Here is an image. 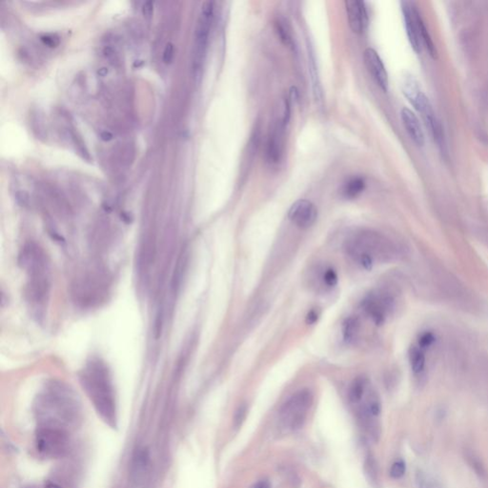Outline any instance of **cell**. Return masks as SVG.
Instances as JSON below:
<instances>
[{
  "instance_id": "cell-9",
  "label": "cell",
  "mask_w": 488,
  "mask_h": 488,
  "mask_svg": "<svg viewBox=\"0 0 488 488\" xmlns=\"http://www.w3.org/2000/svg\"><path fill=\"white\" fill-rule=\"evenodd\" d=\"M363 60L376 83L383 92H387L389 86L388 74L379 54L374 49L367 48L363 53Z\"/></svg>"
},
{
  "instance_id": "cell-27",
  "label": "cell",
  "mask_w": 488,
  "mask_h": 488,
  "mask_svg": "<svg viewBox=\"0 0 488 488\" xmlns=\"http://www.w3.org/2000/svg\"><path fill=\"white\" fill-rule=\"evenodd\" d=\"M246 413H247V407H246V405H240L237 408V410L234 413V427L238 428L240 425H242V423L244 422V420L246 418Z\"/></svg>"
},
{
  "instance_id": "cell-22",
  "label": "cell",
  "mask_w": 488,
  "mask_h": 488,
  "mask_svg": "<svg viewBox=\"0 0 488 488\" xmlns=\"http://www.w3.org/2000/svg\"><path fill=\"white\" fill-rule=\"evenodd\" d=\"M409 361L411 369L415 374H420L424 371L425 366V357L423 351L419 348L412 347L409 353Z\"/></svg>"
},
{
  "instance_id": "cell-2",
  "label": "cell",
  "mask_w": 488,
  "mask_h": 488,
  "mask_svg": "<svg viewBox=\"0 0 488 488\" xmlns=\"http://www.w3.org/2000/svg\"><path fill=\"white\" fill-rule=\"evenodd\" d=\"M79 380L100 416L106 422H115L116 398L111 373L106 363L99 358H92L81 369Z\"/></svg>"
},
{
  "instance_id": "cell-18",
  "label": "cell",
  "mask_w": 488,
  "mask_h": 488,
  "mask_svg": "<svg viewBox=\"0 0 488 488\" xmlns=\"http://www.w3.org/2000/svg\"><path fill=\"white\" fill-rule=\"evenodd\" d=\"M365 180L361 176H354L349 178L342 186L341 194L345 198L352 199L360 195L365 189Z\"/></svg>"
},
{
  "instance_id": "cell-3",
  "label": "cell",
  "mask_w": 488,
  "mask_h": 488,
  "mask_svg": "<svg viewBox=\"0 0 488 488\" xmlns=\"http://www.w3.org/2000/svg\"><path fill=\"white\" fill-rule=\"evenodd\" d=\"M39 414L45 417L44 425H59L77 417L78 401L75 393L62 382L49 383L37 403Z\"/></svg>"
},
{
  "instance_id": "cell-17",
  "label": "cell",
  "mask_w": 488,
  "mask_h": 488,
  "mask_svg": "<svg viewBox=\"0 0 488 488\" xmlns=\"http://www.w3.org/2000/svg\"><path fill=\"white\" fill-rule=\"evenodd\" d=\"M149 465V453L145 448L138 449L132 462V474L136 481L142 479L147 472Z\"/></svg>"
},
{
  "instance_id": "cell-30",
  "label": "cell",
  "mask_w": 488,
  "mask_h": 488,
  "mask_svg": "<svg viewBox=\"0 0 488 488\" xmlns=\"http://www.w3.org/2000/svg\"><path fill=\"white\" fill-rule=\"evenodd\" d=\"M41 40L42 42L51 47V48H55V47H58L59 44V39L57 37V36H52V35H47V36H43L41 37Z\"/></svg>"
},
{
  "instance_id": "cell-7",
  "label": "cell",
  "mask_w": 488,
  "mask_h": 488,
  "mask_svg": "<svg viewBox=\"0 0 488 488\" xmlns=\"http://www.w3.org/2000/svg\"><path fill=\"white\" fill-rule=\"evenodd\" d=\"M312 402L313 396L309 390L298 391L281 407V420L293 430L301 427Z\"/></svg>"
},
{
  "instance_id": "cell-1",
  "label": "cell",
  "mask_w": 488,
  "mask_h": 488,
  "mask_svg": "<svg viewBox=\"0 0 488 488\" xmlns=\"http://www.w3.org/2000/svg\"><path fill=\"white\" fill-rule=\"evenodd\" d=\"M19 261L27 275L24 291L26 301L35 317L42 318L52 286L49 258L39 245L28 242L22 247Z\"/></svg>"
},
{
  "instance_id": "cell-5",
  "label": "cell",
  "mask_w": 488,
  "mask_h": 488,
  "mask_svg": "<svg viewBox=\"0 0 488 488\" xmlns=\"http://www.w3.org/2000/svg\"><path fill=\"white\" fill-rule=\"evenodd\" d=\"M214 18V2L206 1L202 4L201 14L197 20L195 33V51L193 69L195 77L200 78L204 59L206 57L209 36Z\"/></svg>"
},
{
  "instance_id": "cell-14",
  "label": "cell",
  "mask_w": 488,
  "mask_h": 488,
  "mask_svg": "<svg viewBox=\"0 0 488 488\" xmlns=\"http://www.w3.org/2000/svg\"><path fill=\"white\" fill-rule=\"evenodd\" d=\"M401 116L403 126L406 129V132L411 139L418 146H423L425 144V135L416 115L408 108H403Z\"/></svg>"
},
{
  "instance_id": "cell-4",
  "label": "cell",
  "mask_w": 488,
  "mask_h": 488,
  "mask_svg": "<svg viewBox=\"0 0 488 488\" xmlns=\"http://www.w3.org/2000/svg\"><path fill=\"white\" fill-rule=\"evenodd\" d=\"M106 274L99 269L88 270L84 275L76 278L73 285V295L82 305H94L101 300L108 293Z\"/></svg>"
},
{
  "instance_id": "cell-34",
  "label": "cell",
  "mask_w": 488,
  "mask_h": 488,
  "mask_svg": "<svg viewBox=\"0 0 488 488\" xmlns=\"http://www.w3.org/2000/svg\"><path fill=\"white\" fill-rule=\"evenodd\" d=\"M254 488H270V485L267 481H260L255 485Z\"/></svg>"
},
{
  "instance_id": "cell-6",
  "label": "cell",
  "mask_w": 488,
  "mask_h": 488,
  "mask_svg": "<svg viewBox=\"0 0 488 488\" xmlns=\"http://www.w3.org/2000/svg\"><path fill=\"white\" fill-rule=\"evenodd\" d=\"M68 444V436L59 426L44 425L37 433V449L46 457L57 458L62 456L67 451Z\"/></svg>"
},
{
  "instance_id": "cell-33",
  "label": "cell",
  "mask_w": 488,
  "mask_h": 488,
  "mask_svg": "<svg viewBox=\"0 0 488 488\" xmlns=\"http://www.w3.org/2000/svg\"><path fill=\"white\" fill-rule=\"evenodd\" d=\"M100 137L104 141H110L111 139H113V135L110 132H108V131H104V132L101 133Z\"/></svg>"
},
{
  "instance_id": "cell-21",
  "label": "cell",
  "mask_w": 488,
  "mask_h": 488,
  "mask_svg": "<svg viewBox=\"0 0 488 488\" xmlns=\"http://www.w3.org/2000/svg\"><path fill=\"white\" fill-rule=\"evenodd\" d=\"M360 332V323L356 318H348L345 319L342 325L343 339L348 342H354L357 340Z\"/></svg>"
},
{
  "instance_id": "cell-32",
  "label": "cell",
  "mask_w": 488,
  "mask_h": 488,
  "mask_svg": "<svg viewBox=\"0 0 488 488\" xmlns=\"http://www.w3.org/2000/svg\"><path fill=\"white\" fill-rule=\"evenodd\" d=\"M318 313L314 310L310 311L308 314H307V317H306V322L308 324H314L317 320H318Z\"/></svg>"
},
{
  "instance_id": "cell-10",
  "label": "cell",
  "mask_w": 488,
  "mask_h": 488,
  "mask_svg": "<svg viewBox=\"0 0 488 488\" xmlns=\"http://www.w3.org/2000/svg\"><path fill=\"white\" fill-rule=\"evenodd\" d=\"M402 10H403V20L408 40L413 50L417 54H420L422 51V46H421V37L419 33V26L416 17L417 8L414 7L413 4H411L410 2L403 1Z\"/></svg>"
},
{
  "instance_id": "cell-25",
  "label": "cell",
  "mask_w": 488,
  "mask_h": 488,
  "mask_svg": "<svg viewBox=\"0 0 488 488\" xmlns=\"http://www.w3.org/2000/svg\"><path fill=\"white\" fill-rule=\"evenodd\" d=\"M405 471H406L405 463L403 462V460H399L392 465L391 469H390V476L396 480L401 479L404 476Z\"/></svg>"
},
{
  "instance_id": "cell-15",
  "label": "cell",
  "mask_w": 488,
  "mask_h": 488,
  "mask_svg": "<svg viewBox=\"0 0 488 488\" xmlns=\"http://www.w3.org/2000/svg\"><path fill=\"white\" fill-rule=\"evenodd\" d=\"M308 60H309V68H310L309 71H310L311 82H312L313 98H314L316 105H318V108H322L323 106L322 88L320 85V80L318 78V68H317L315 55H314L313 50L309 47H308Z\"/></svg>"
},
{
  "instance_id": "cell-28",
  "label": "cell",
  "mask_w": 488,
  "mask_h": 488,
  "mask_svg": "<svg viewBox=\"0 0 488 488\" xmlns=\"http://www.w3.org/2000/svg\"><path fill=\"white\" fill-rule=\"evenodd\" d=\"M435 340H436V337L432 332H425L419 339V345L423 349L428 348L429 346H431L434 343Z\"/></svg>"
},
{
  "instance_id": "cell-11",
  "label": "cell",
  "mask_w": 488,
  "mask_h": 488,
  "mask_svg": "<svg viewBox=\"0 0 488 488\" xmlns=\"http://www.w3.org/2000/svg\"><path fill=\"white\" fill-rule=\"evenodd\" d=\"M285 125L286 123L281 117L280 121L270 131L265 146V158L269 163H277L281 158L284 146L283 141Z\"/></svg>"
},
{
  "instance_id": "cell-16",
  "label": "cell",
  "mask_w": 488,
  "mask_h": 488,
  "mask_svg": "<svg viewBox=\"0 0 488 488\" xmlns=\"http://www.w3.org/2000/svg\"><path fill=\"white\" fill-rule=\"evenodd\" d=\"M275 29H276V35L280 41L283 43L286 47L292 49L293 51L296 50V42L295 39L293 37V30L284 18H277L275 21Z\"/></svg>"
},
{
  "instance_id": "cell-13",
  "label": "cell",
  "mask_w": 488,
  "mask_h": 488,
  "mask_svg": "<svg viewBox=\"0 0 488 488\" xmlns=\"http://www.w3.org/2000/svg\"><path fill=\"white\" fill-rule=\"evenodd\" d=\"M387 306V298L376 294H370L362 300V308L364 312L373 319L377 325H381L384 322Z\"/></svg>"
},
{
  "instance_id": "cell-31",
  "label": "cell",
  "mask_w": 488,
  "mask_h": 488,
  "mask_svg": "<svg viewBox=\"0 0 488 488\" xmlns=\"http://www.w3.org/2000/svg\"><path fill=\"white\" fill-rule=\"evenodd\" d=\"M153 12H154V4L152 1H147L143 4L142 6V14L145 18V20H150L153 17Z\"/></svg>"
},
{
  "instance_id": "cell-26",
  "label": "cell",
  "mask_w": 488,
  "mask_h": 488,
  "mask_svg": "<svg viewBox=\"0 0 488 488\" xmlns=\"http://www.w3.org/2000/svg\"><path fill=\"white\" fill-rule=\"evenodd\" d=\"M417 480L419 488H442L437 481L425 476V474L419 473Z\"/></svg>"
},
{
  "instance_id": "cell-29",
  "label": "cell",
  "mask_w": 488,
  "mask_h": 488,
  "mask_svg": "<svg viewBox=\"0 0 488 488\" xmlns=\"http://www.w3.org/2000/svg\"><path fill=\"white\" fill-rule=\"evenodd\" d=\"M174 59V45L173 43H167L163 52V61L164 63L170 64Z\"/></svg>"
},
{
  "instance_id": "cell-8",
  "label": "cell",
  "mask_w": 488,
  "mask_h": 488,
  "mask_svg": "<svg viewBox=\"0 0 488 488\" xmlns=\"http://www.w3.org/2000/svg\"><path fill=\"white\" fill-rule=\"evenodd\" d=\"M288 216L293 223L301 229L310 228L317 220V207L309 200L299 199L290 208Z\"/></svg>"
},
{
  "instance_id": "cell-23",
  "label": "cell",
  "mask_w": 488,
  "mask_h": 488,
  "mask_svg": "<svg viewBox=\"0 0 488 488\" xmlns=\"http://www.w3.org/2000/svg\"><path fill=\"white\" fill-rule=\"evenodd\" d=\"M364 471L365 474L368 476L369 480L372 482H377V477H378V470H377V465L375 460L368 456L364 462Z\"/></svg>"
},
{
  "instance_id": "cell-24",
  "label": "cell",
  "mask_w": 488,
  "mask_h": 488,
  "mask_svg": "<svg viewBox=\"0 0 488 488\" xmlns=\"http://www.w3.org/2000/svg\"><path fill=\"white\" fill-rule=\"evenodd\" d=\"M322 282L328 288L335 287L337 285V283H338L337 273L333 269H331V268L325 270V272L322 275Z\"/></svg>"
},
{
  "instance_id": "cell-35",
  "label": "cell",
  "mask_w": 488,
  "mask_h": 488,
  "mask_svg": "<svg viewBox=\"0 0 488 488\" xmlns=\"http://www.w3.org/2000/svg\"><path fill=\"white\" fill-rule=\"evenodd\" d=\"M44 488H60L59 486H58L57 484H55V483H51V482H49V483L45 484V487H44Z\"/></svg>"
},
{
  "instance_id": "cell-19",
  "label": "cell",
  "mask_w": 488,
  "mask_h": 488,
  "mask_svg": "<svg viewBox=\"0 0 488 488\" xmlns=\"http://www.w3.org/2000/svg\"><path fill=\"white\" fill-rule=\"evenodd\" d=\"M368 385V381L364 377H358L355 379L350 385L349 388V400L352 403H358L361 402L366 392Z\"/></svg>"
},
{
  "instance_id": "cell-12",
  "label": "cell",
  "mask_w": 488,
  "mask_h": 488,
  "mask_svg": "<svg viewBox=\"0 0 488 488\" xmlns=\"http://www.w3.org/2000/svg\"><path fill=\"white\" fill-rule=\"evenodd\" d=\"M345 7L351 30L355 34H362L368 25V15L364 2L360 0H347Z\"/></svg>"
},
{
  "instance_id": "cell-20",
  "label": "cell",
  "mask_w": 488,
  "mask_h": 488,
  "mask_svg": "<svg viewBox=\"0 0 488 488\" xmlns=\"http://www.w3.org/2000/svg\"><path fill=\"white\" fill-rule=\"evenodd\" d=\"M416 17H417V22H418V26H419V33H420L421 39L425 43V47H426L429 55L431 56V58L437 59V50H436L435 44L433 42L431 36H430V34L425 26V22L423 20L418 10L416 12Z\"/></svg>"
}]
</instances>
